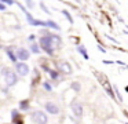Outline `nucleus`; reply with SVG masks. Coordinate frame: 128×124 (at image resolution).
<instances>
[{"instance_id":"nucleus-22","label":"nucleus","mask_w":128,"mask_h":124,"mask_svg":"<svg viewBox=\"0 0 128 124\" xmlns=\"http://www.w3.org/2000/svg\"><path fill=\"white\" fill-rule=\"evenodd\" d=\"M43 88H44L47 92H51V91L54 90L52 84H50V81H44V83H43Z\"/></svg>"},{"instance_id":"nucleus-13","label":"nucleus","mask_w":128,"mask_h":124,"mask_svg":"<svg viewBox=\"0 0 128 124\" xmlns=\"http://www.w3.org/2000/svg\"><path fill=\"white\" fill-rule=\"evenodd\" d=\"M29 50H30L32 54H40V46L39 43H34V41H30V44H29Z\"/></svg>"},{"instance_id":"nucleus-14","label":"nucleus","mask_w":128,"mask_h":124,"mask_svg":"<svg viewBox=\"0 0 128 124\" xmlns=\"http://www.w3.org/2000/svg\"><path fill=\"white\" fill-rule=\"evenodd\" d=\"M30 26H37V28H47V21L34 18V21L30 24Z\"/></svg>"},{"instance_id":"nucleus-25","label":"nucleus","mask_w":128,"mask_h":124,"mask_svg":"<svg viewBox=\"0 0 128 124\" xmlns=\"http://www.w3.org/2000/svg\"><path fill=\"white\" fill-rule=\"evenodd\" d=\"M105 65H113V63H116V61H110V59H103L102 61Z\"/></svg>"},{"instance_id":"nucleus-34","label":"nucleus","mask_w":128,"mask_h":124,"mask_svg":"<svg viewBox=\"0 0 128 124\" xmlns=\"http://www.w3.org/2000/svg\"><path fill=\"white\" fill-rule=\"evenodd\" d=\"M125 68H127V69H128V65H125Z\"/></svg>"},{"instance_id":"nucleus-32","label":"nucleus","mask_w":128,"mask_h":124,"mask_svg":"<svg viewBox=\"0 0 128 124\" xmlns=\"http://www.w3.org/2000/svg\"><path fill=\"white\" fill-rule=\"evenodd\" d=\"M124 90H125V92H128V85H127V87L124 88Z\"/></svg>"},{"instance_id":"nucleus-30","label":"nucleus","mask_w":128,"mask_h":124,"mask_svg":"<svg viewBox=\"0 0 128 124\" xmlns=\"http://www.w3.org/2000/svg\"><path fill=\"white\" fill-rule=\"evenodd\" d=\"M42 68H43V70H46V72H50V68H48V65H43Z\"/></svg>"},{"instance_id":"nucleus-17","label":"nucleus","mask_w":128,"mask_h":124,"mask_svg":"<svg viewBox=\"0 0 128 124\" xmlns=\"http://www.w3.org/2000/svg\"><path fill=\"white\" fill-rule=\"evenodd\" d=\"M61 13H62V15H64L65 18L68 19V22H69L70 25H73V22H74V21H73V17H72V14H70L68 10H62Z\"/></svg>"},{"instance_id":"nucleus-33","label":"nucleus","mask_w":128,"mask_h":124,"mask_svg":"<svg viewBox=\"0 0 128 124\" xmlns=\"http://www.w3.org/2000/svg\"><path fill=\"white\" fill-rule=\"evenodd\" d=\"M2 48H3V46H2V44H0V50H2Z\"/></svg>"},{"instance_id":"nucleus-4","label":"nucleus","mask_w":128,"mask_h":124,"mask_svg":"<svg viewBox=\"0 0 128 124\" xmlns=\"http://www.w3.org/2000/svg\"><path fill=\"white\" fill-rule=\"evenodd\" d=\"M70 110H72L73 116L77 118H81L84 114V109H83V105H81V102H78L77 99H73L72 102H70Z\"/></svg>"},{"instance_id":"nucleus-5","label":"nucleus","mask_w":128,"mask_h":124,"mask_svg":"<svg viewBox=\"0 0 128 124\" xmlns=\"http://www.w3.org/2000/svg\"><path fill=\"white\" fill-rule=\"evenodd\" d=\"M44 110L51 116H58L61 113V107L58 103H55L54 101H47L44 103Z\"/></svg>"},{"instance_id":"nucleus-7","label":"nucleus","mask_w":128,"mask_h":124,"mask_svg":"<svg viewBox=\"0 0 128 124\" xmlns=\"http://www.w3.org/2000/svg\"><path fill=\"white\" fill-rule=\"evenodd\" d=\"M15 54H17V58L18 61H24V62H26V61L30 58V50L25 48V47H17V50H15Z\"/></svg>"},{"instance_id":"nucleus-29","label":"nucleus","mask_w":128,"mask_h":124,"mask_svg":"<svg viewBox=\"0 0 128 124\" xmlns=\"http://www.w3.org/2000/svg\"><path fill=\"white\" fill-rule=\"evenodd\" d=\"M34 39H36V36H34V35H30V36L28 37V41H33Z\"/></svg>"},{"instance_id":"nucleus-19","label":"nucleus","mask_w":128,"mask_h":124,"mask_svg":"<svg viewBox=\"0 0 128 124\" xmlns=\"http://www.w3.org/2000/svg\"><path fill=\"white\" fill-rule=\"evenodd\" d=\"M48 74H50V77L52 80H58L59 79V70H56V69H50Z\"/></svg>"},{"instance_id":"nucleus-18","label":"nucleus","mask_w":128,"mask_h":124,"mask_svg":"<svg viewBox=\"0 0 128 124\" xmlns=\"http://www.w3.org/2000/svg\"><path fill=\"white\" fill-rule=\"evenodd\" d=\"M70 88H72L74 92H80V91H81V83L80 81H72Z\"/></svg>"},{"instance_id":"nucleus-23","label":"nucleus","mask_w":128,"mask_h":124,"mask_svg":"<svg viewBox=\"0 0 128 124\" xmlns=\"http://www.w3.org/2000/svg\"><path fill=\"white\" fill-rule=\"evenodd\" d=\"M2 3H4L6 6H14L17 4V0H0Z\"/></svg>"},{"instance_id":"nucleus-28","label":"nucleus","mask_w":128,"mask_h":124,"mask_svg":"<svg viewBox=\"0 0 128 124\" xmlns=\"http://www.w3.org/2000/svg\"><path fill=\"white\" fill-rule=\"evenodd\" d=\"M98 50H99L100 52H103V54H106V48H103V47L100 46V44H98Z\"/></svg>"},{"instance_id":"nucleus-1","label":"nucleus","mask_w":128,"mask_h":124,"mask_svg":"<svg viewBox=\"0 0 128 124\" xmlns=\"http://www.w3.org/2000/svg\"><path fill=\"white\" fill-rule=\"evenodd\" d=\"M39 46L47 55L54 57V54H55V46H54V41H52V39H51L50 33H48V35L40 36L39 37Z\"/></svg>"},{"instance_id":"nucleus-8","label":"nucleus","mask_w":128,"mask_h":124,"mask_svg":"<svg viewBox=\"0 0 128 124\" xmlns=\"http://www.w3.org/2000/svg\"><path fill=\"white\" fill-rule=\"evenodd\" d=\"M6 55L8 57V59L11 61V62H18V58H17V54H15V50H17V47L14 46H7L6 48Z\"/></svg>"},{"instance_id":"nucleus-26","label":"nucleus","mask_w":128,"mask_h":124,"mask_svg":"<svg viewBox=\"0 0 128 124\" xmlns=\"http://www.w3.org/2000/svg\"><path fill=\"white\" fill-rule=\"evenodd\" d=\"M6 10H7V6L4 4V3L0 2V11H6Z\"/></svg>"},{"instance_id":"nucleus-9","label":"nucleus","mask_w":128,"mask_h":124,"mask_svg":"<svg viewBox=\"0 0 128 124\" xmlns=\"http://www.w3.org/2000/svg\"><path fill=\"white\" fill-rule=\"evenodd\" d=\"M58 70L62 72V73L70 74L73 72V69H72V66H70V63L68 62V61H61V62L58 63Z\"/></svg>"},{"instance_id":"nucleus-10","label":"nucleus","mask_w":128,"mask_h":124,"mask_svg":"<svg viewBox=\"0 0 128 124\" xmlns=\"http://www.w3.org/2000/svg\"><path fill=\"white\" fill-rule=\"evenodd\" d=\"M50 36H51V39H52V41H54V46H55V48H59V47L62 46V37H61V35L50 32Z\"/></svg>"},{"instance_id":"nucleus-21","label":"nucleus","mask_w":128,"mask_h":124,"mask_svg":"<svg viewBox=\"0 0 128 124\" xmlns=\"http://www.w3.org/2000/svg\"><path fill=\"white\" fill-rule=\"evenodd\" d=\"M39 6H40V8H42V10L44 11L46 14H47V15H51V11H50V8L47 7V4H46L44 2H40V3H39Z\"/></svg>"},{"instance_id":"nucleus-3","label":"nucleus","mask_w":128,"mask_h":124,"mask_svg":"<svg viewBox=\"0 0 128 124\" xmlns=\"http://www.w3.org/2000/svg\"><path fill=\"white\" fill-rule=\"evenodd\" d=\"M30 120L33 121L34 124H48V116L44 110H33L30 113Z\"/></svg>"},{"instance_id":"nucleus-27","label":"nucleus","mask_w":128,"mask_h":124,"mask_svg":"<svg viewBox=\"0 0 128 124\" xmlns=\"http://www.w3.org/2000/svg\"><path fill=\"white\" fill-rule=\"evenodd\" d=\"M105 37H106V39H109V40H112V41H114V43H117V44H118V41H117L114 37H112V36H109V35H105Z\"/></svg>"},{"instance_id":"nucleus-24","label":"nucleus","mask_w":128,"mask_h":124,"mask_svg":"<svg viewBox=\"0 0 128 124\" xmlns=\"http://www.w3.org/2000/svg\"><path fill=\"white\" fill-rule=\"evenodd\" d=\"M26 7H28V8H30V10H32V8L34 7V3H33V0H26Z\"/></svg>"},{"instance_id":"nucleus-16","label":"nucleus","mask_w":128,"mask_h":124,"mask_svg":"<svg viewBox=\"0 0 128 124\" xmlns=\"http://www.w3.org/2000/svg\"><path fill=\"white\" fill-rule=\"evenodd\" d=\"M47 28L54 29V30H61L59 24H58V22H55V21H52V19H47Z\"/></svg>"},{"instance_id":"nucleus-11","label":"nucleus","mask_w":128,"mask_h":124,"mask_svg":"<svg viewBox=\"0 0 128 124\" xmlns=\"http://www.w3.org/2000/svg\"><path fill=\"white\" fill-rule=\"evenodd\" d=\"M11 120L14 124H24L22 118L20 117V114H18V109H12L11 110Z\"/></svg>"},{"instance_id":"nucleus-15","label":"nucleus","mask_w":128,"mask_h":124,"mask_svg":"<svg viewBox=\"0 0 128 124\" xmlns=\"http://www.w3.org/2000/svg\"><path fill=\"white\" fill-rule=\"evenodd\" d=\"M29 105H30L29 99H24V101H21L20 103H18V107H20V110H22V112H26V110H29Z\"/></svg>"},{"instance_id":"nucleus-2","label":"nucleus","mask_w":128,"mask_h":124,"mask_svg":"<svg viewBox=\"0 0 128 124\" xmlns=\"http://www.w3.org/2000/svg\"><path fill=\"white\" fill-rule=\"evenodd\" d=\"M2 76H3V80L7 87H14L18 83V73L8 66H4L2 69Z\"/></svg>"},{"instance_id":"nucleus-12","label":"nucleus","mask_w":128,"mask_h":124,"mask_svg":"<svg viewBox=\"0 0 128 124\" xmlns=\"http://www.w3.org/2000/svg\"><path fill=\"white\" fill-rule=\"evenodd\" d=\"M77 51L81 54V57H83L84 59H90L88 51H87V48H86V46H84V44H78V46H77Z\"/></svg>"},{"instance_id":"nucleus-6","label":"nucleus","mask_w":128,"mask_h":124,"mask_svg":"<svg viewBox=\"0 0 128 124\" xmlns=\"http://www.w3.org/2000/svg\"><path fill=\"white\" fill-rule=\"evenodd\" d=\"M15 72L18 73V76L25 77V76L29 74L30 69H29V65L26 62H24V61H18V62H15Z\"/></svg>"},{"instance_id":"nucleus-20","label":"nucleus","mask_w":128,"mask_h":124,"mask_svg":"<svg viewBox=\"0 0 128 124\" xmlns=\"http://www.w3.org/2000/svg\"><path fill=\"white\" fill-rule=\"evenodd\" d=\"M113 91H114V95L117 96V99H118V102L121 103V102H122V96H121V94H120V91H118L117 84H113Z\"/></svg>"},{"instance_id":"nucleus-31","label":"nucleus","mask_w":128,"mask_h":124,"mask_svg":"<svg viewBox=\"0 0 128 124\" xmlns=\"http://www.w3.org/2000/svg\"><path fill=\"white\" fill-rule=\"evenodd\" d=\"M116 63H117V65H122V66H125V65H127V63H125V62H122V61H116Z\"/></svg>"}]
</instances>
